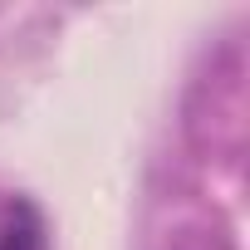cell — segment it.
<instances>
[{"mask_svg":"<svg viewBox=\"0 0 250 250\" xmlns=\"http://www.w3.org/2000/svg\"><path fill=\"white\" fill-rule=\"evenodd\" d=\"M0 250H49V221L30 196H10L0 206Z\"/></svg>","mask_w":250,"mask_h":250,"instance_id":"6da1fadb","label":"cell"}]
</instances>
